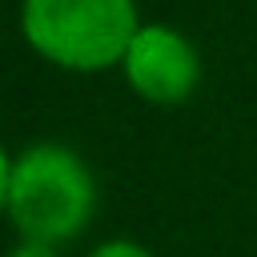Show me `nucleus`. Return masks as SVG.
Returning a JSON list of instances; mask_svg holds the SVG:
<instances>
[{"mask_svg":"<svg viewBox=\"0 0 257 257\" xmlns=\"http://www.w3.org/2000/svg\"><path fill=\"white\" fill-rule=\"evenodd\" d=\"M12 257H52V245H40V241H20V249Z\"/></svg>","mask_w":257,"mask_h":257,"instance_id":"nucleus-5","label":"nucleus"},{"mask_svg":"<svg viewBox=\"0 0 257 257\" xmlns=\"http://www.w3.org/2000/svg\"><path fill=\"white\" fill-rule=\"evenodd\" d=\"M8 181H12V161H8L4 149H0V209L8 205Z\"/></svg>","mask_w":257,"mask_h":257,"instance_id":"nucleus-6","label":"nucleus"},{"mask_svg":"<svg viewBox=\"0 0 257 257\" xmlns=\"http://www.w3.org/2000/svg\"><path fill=\"white\" fill-rule=\"evenodd\" d=\"M120 68L133 92L153 104H181L197 88V76H201L193 44L165 24H141Z\"/></svg>","mask_w":257,"mask_h":257,"instance_id":"nucleus-3","label":"nucleus"},{"mask_svg":"<svg viewBox=\"0 0 257 257\" xmlns=\"http://www.w3.org/2000/svg\"><path fill=\"white\" fill-rule=\"evenodd\" d=\"M92 177L72 149L32 145L12 161L4 209L24 241L56 245L76 237L92 217Z\"/></svg>","mask_w":257,"mask_h":257,"instance_id":"nucleus-1","label":"nucleus"},{"mask_svg":"<svg viewBox=\"0 0 257 257\" xmlns=\"http://www.w3.org/2000/svg\"><path fill=\"white\" fill-rule=\"evenodd\" d=\"M92 257H153V253L141 249V245H133V241H108V245H100Z\"/></svg>","mask_w":257,"mask_h":257,"instance_id":"nucleus-4","label":"nucleus"},{"mask_svg":"<svg viewBox=\"0 0 257 257\" xmlns=\"http://www.w3.org/2000/svg\"><path fill=\"white\" fill-rule=\"evenodd\" d=\"M20 28L44 60L100 72L124 60L141 24L133 0H24Z\"/></svg>","mask_w":257,"mask_h":257,"instance_id":"nucleus-2","label":"nucleus"}]
</instances>
